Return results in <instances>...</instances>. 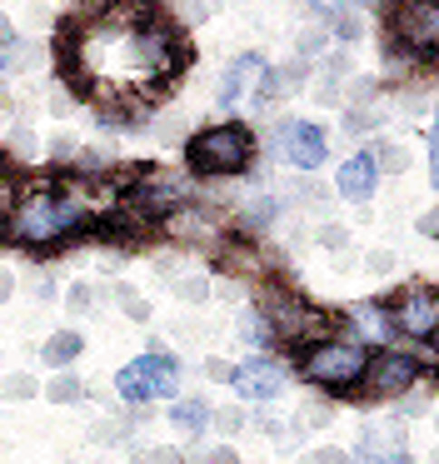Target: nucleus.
<instances>
[{"label": "nucleus", "instance_id": "f257e3e1", "mask_svg": "<svg viewBox=\"0 0 439 464\" xmlns=\"http://www.w3.org/2000/svg\"><path fill=\"white\" fill-rule=\"evenodd\" d=\"M185 155L195 175H235L249 160V130L245 125H215V130L195 135Z\"/></svg>", "mask_w": 439, "mask_h": 464}, {"label": "nucleus", "instance_id": "f03ea898", "mask_svg": "<svg viewBox=\"0 0 439 464\" xmlns=\"http://www.w3.org/2000/svg\"><path fill=\"white\" fill-rule=\"evenodd\" d=\"M175 360L170 354H140V360H130L125 370H120V394L135 404L145 400H165V394H175Z\"/></svg>", "mask_w": 439, "mask_h": 464}, {"label": "nucleus", "instance_id": "7ed1b4c3", "mask_svg": "<svg viewBox=\"0 0 439 464\" xmlns=\"http://www.w3.org/2000/svg\"><path fill=\"white\" fill-rule=\"evenodd\" d=\"M369 354L365 344H349V340H335V344H319L315 354L305 360V374L315 384H355L365 374Z\"/></svg>", "mask_w": 439, "mask_h": 464}, {"label": "nucleus", "instance_id": "20e7f679", "mask_svg": "<svg viewBox=\"0 0 439 464\" xmlns=\"http://www.w3.org/2000/svg\"><path fill=\"white\" fill-rule=\"evenodd\" d=\"M75 205H65V200H55V195H35V200L20 210V220H15V235L20 240H55V235H65L70 225H75Z\"/></svg>", "mask_w": 439, "mask_h": 464}, {"label": "nucleus", "instance_id": "39448f33", "mask_svg": "<svg viewBox=\"0 0 439 464\" xmlns=\"http://www.w3.org/2000/svg\"><path fill=\"white\" fill-rule=\"evenodd\" d=\"M279 150H285V160H289V165H299V170H315V165H325L329 140H325V130H319V125H309V121H289V125H285V135H279Z\"/></svg>", "mask_w": 439, "mask_h": 464}, {"label": "nucleus", "instance_id": "423d86ee", "mask_svg": "<svg viewBox=\"0 0 439 464\" xmlns=\"http://www.w3.org/2000/svg\"><path fill=\"white\" fill-rule=\"evenodd\" d=\"M229 384H235L245 400H269V394L285 390V370H279V364H269V360H245Z\"/></svg>", "mask_w": 439, "mask_h": 464}, {"label": "nucleus", "instance_id": "0eeeda50", "mask_svg": "<svg viewBox=\"0 0 439 464\" xmlns=\"http://www.w3.org/2000/svg\"><path fill=\"white\" fill-rule=\"evenodd\" d=\"M399 330L415 334V340H429L439 330V300L434 295H415V300L399 304Z\"/></svg>", "mask_w": 439, "mask_h": 464}, {"label": "nucleus", "instance_id": "6e6552de", "mask_svg": "<svg viewBox=\"0 0 439 464\" xmlns=\"http://www.w3.org/2000/svg\"><path fill=\"white\" fill-rule=\"evenodd\" d=\"M369 370V384H375L379 394H395L405 390L409 380H415V360H405V354H379V360L365 364Z\"/></svg>", "mask_w": 439, "mask_h": 464}, {"label": "nucleus", "instance_id": "1a4fd4ad", "mask_svg": "<svg viewBox=\"0 0 439 464\" xmlns=\"http://www.w3.org/2000/svg\"><path fill=\"white\" fill-rule=\"evenodd\" d=\"M375 180H379L375 155H355V160L339 170V195H345V200H369V195H375Z\"/></svg>", "mask_w": 439, "mask_h": 464}, {"label": "nucleus", "instance_id": "9d476101", "mask_svg": "<svg viewBox=\"0 0 439 464\" xmlns=\"http://www.w3.org/2000/svg\"><path fill=\"white\" fill-rule=\"evenodd\" d=\"M255 75H259V61H255V55H245V61H239L235 71H229L225 91H220V105H239V95H245L249 85H255Z\"/></svg>", "mask_w": 439, "mask_h": 464}, {"label": "nucleus", "instance_id": "9b49d317", "mask_svg": "<svg viewBox=\"0 0 439 464\" xmlns=\"http://www.w3.org/2000/svg\"><path fill=\"white\" fill-rule=\"evenodd\" d=\"M409 35H415L424 51H434V35H439V15L429 11V5H415L409 11Z\"/></svg>", "mask_w": 439, "mask_h": 464}, {"label": "nucleus", "instance_id": "f8f14e48", "mask_svg": "<svg viewBox=\"0 0 439 464\" xmlns=\"http://www.w3.org/2000/svg\"><path fill=\"white\" fill-rule=\"evenodd\" d=\"M80 344H85V340H80V334H70V330L55 334V340L45 344V364H70L80 354Z\"/></svg>", "mask_w": 439, "mask_h": 464}, {"label": "nucleus", "instance_id": "ddd939ff", "mask_svg": "<svg viewBox=\"0 0 439 464\" xmlns=\"http://www.w3.org/2000/svg\"><path fill=\"white\" fill-rule=\"evenodd\" d=\"M205 420H210V410H205L200 400L175 404V424H180V430H190V434H195V430H205Z\"/></svg>", "mask_w": 439, "mask_h": 464}, {"label": "nucleus", "instance_id": "4468645a", "mask_svg": "<svg viewBox=\"0 0 439 464\" xmlns=\"http://www.w3.org/2000/svg\"><path fill=\"white\" fill-rule=\"evenodd\" d=\"M45 394H50V400H60V404H70L80 394V384L75 380H55V384H45Z\"/></svg>", "mask_w": 439, "mask_h": 464}, {"label": "nucleus", "instance_id": "2eb2a0df", "mask_svg": "<svg viewBox=\"0 0 439 464\" xmlns=\"http://www.w3.org/2000/svg\"><path fill=\"white\" fill-rule=\"evenodd\" d=\"M5 394H10V400H30V394H35V384H30V380H10Z\"/></svg>", "mask_w": 439, "mask_h": 464}, {"label": "nucleus", "instance_id": "dca6fc26", "mask_svg": "<svg viewBox=\"0 0 439 464\" xmlns=\"http://www.w3.org/2000/svg\"><path fill=\"white\" fill-rule=\"evenodd\" d=\"M309 464H345V454H339V450H315V454H309Z\"/></svg>", "mask_w": 439, "mask_h": 464}, {"label": "nucleus", "instance_id": "f3484780", "mask_svg": "<svg viewBox=\"0 0 439 464\" xmlns=\"http://www.w3.org/2000/svg\"><path fill=\"white\" fill-rule=\"evenodd\" d=\"M85 304H90V290H85V285H75V290H70V310H85Z\"/></svg>", "mask_w": 439, "mask_h": 464}, {"label": "nucleus", "instance_id": "a211bd4d", "mask_svg": "<svg viewBox=\"0 0 439 464\" xmlns=\"http://www.w3.org/2000/svg\"><path fill=\"white\" fill-rule=\"evenodd\" d=\"M375 464H415L409 454H399V450H389V454H375Z\"/></svg>", "mask_w": 439, "mask_h": 464}, {"label": "nucleus", "instance_id": "6ab92c4d", "mask_svg": "<svg viewBox=\"0 0 439 464\" xmlns=\"http://www.w3.org/2000/svg\"><path fill=\"white\" fill-rule=\"evenodd\" d=\"M0 195H5V180H0Z\"/></svg>", "mask_w": 439, "mask_h": 464}]
</instances>
